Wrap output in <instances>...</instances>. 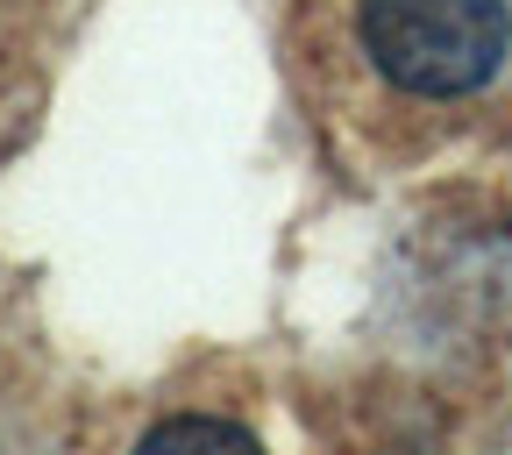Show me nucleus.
I'll use <instances>...</instances> for the list:
<instances>
[{
	"label": "nucleus",
	"mask_w": 512,
	"mask_h": 455,
	"mask_svg": "<svg viewBox=\"0 0 512 455\" xmlns=\"http://www.w3.org/2000/svg\"><path fill=\"white\" fill-rule=\"evenodd\" d=\"M356 29L377 72L427 100L491 86L512 50L505 0H363Z\"/></svg>",
	"instance_id": "obj_1"
},
{
	"label": "nucleus",
	"mask_w": 512,
	"mask_h": 455,
	"mask_svg": "<svg viewBox=\"0 0 512 455\" xmlns=\"http://www.w3.org/2000/svg\"><path fill=\"white\" fill-rule=\"evenodd\" d=\"M136 455H264L235 420H207V413H185V420H164L157 434H143Z\"/></svg>",
	"instance_id": "obj_2"
}]
</instances>
